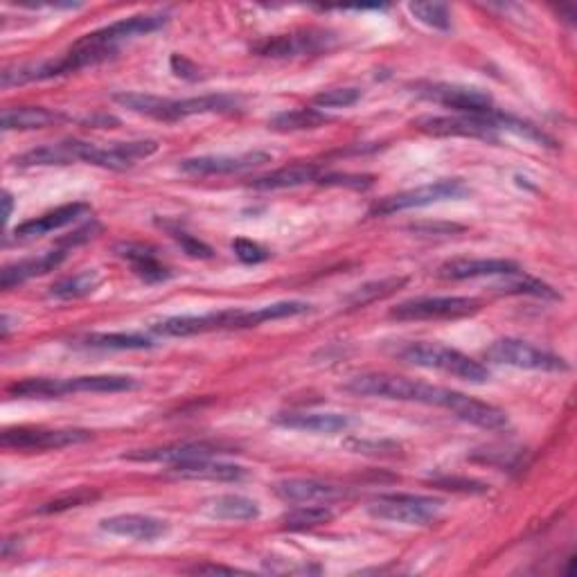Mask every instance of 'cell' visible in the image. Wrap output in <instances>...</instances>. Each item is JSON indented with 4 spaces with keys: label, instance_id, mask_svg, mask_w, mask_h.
Masks as SVG:
<instances>
[{
    "label": "cell",
    "instance_id": "obj_1",
    "mask_svg": "<svg viewBox=\"0 0 577 577\" xmlns=\"http://www.w3.org/2000/svg\"><path fill=\"white\" fill-rule=\"evenodd\" d=\"M312 305L303 300H284V303H273L255 309H221V312H210L201 316H172L165 321H158L152 332L161 336H194L221 330H246V327H257L266 321H280V318L303 316Z\"/></svg>",
    "mask_w": 577,
    "mask_h": 577
},
{
    "label": "cell",
    "instance_id": "obj_2",
    "mask_svg": "<svg viewBox=\"0 0 577 577\" xmlns=\"http://www.w3.org/2000/svg\"><path fill=\"white\" fill-rule=\"evenodd\" d=\"M343 388L348 390V393L361 395V397L397 399V402L438 406V408H447V411H454V406L460 397L458 390L424 384V381H417V379L388 375V372H370V375H359L350 379Z\"/></svg>",
    "mask_w": 577,
    "mask_h": 577
},
{
    "label": "cell",
    "instance_id": "obj_3",
    "mask_svg": "<svg viewBox=\"0 0 577 577\" xmlns=\"http://www.w3.org/2000/svg\"><path fill=\"white\" fill-rule=\"evenodd\" d=\"M399 357L411 366L440 370L445 375L469 381V384H485L490 379V370L483 363L440 343H413L399 352Z\"/></svg>",
    "mask_w": 577,
    "mask_h": 577
},
{
    "label": "cell",
    "instance_id": "obj_4",
    "mask_svg": "<svg viewBox=\"0 0 577 577\" xmlns=\"http://www.w3.org/2000/svg\"><path fill=\"white\" fill-rule=\"evenodd\" d=\"M440 499L420 494H379L368 503V514L381 521L406 523V526H426L436 521L442 512Z\"/></svg>",
    "mask_w": 577,
    "mask_h": 577
},
{
    "label": "cell",
    "instance_id": "obj_5",
    "mask_svg": "<svg viewBox=\"0 0 577 577\" xmlns=\"http://www.w3.org/2000/svg\"><path fill=\"white\" fill-rule=\"evenodd\" d=\"M467 194H472V190H469V185L463 179H442L436 183L422 185V188L406 190V192L393 194V197L381 199L370 208V215L386 217V215H395V212H402V210L433 206V203H440L447 199H463L467 197Z\"/></svg>",
    "mask_w": 577,
    "mask_h": 577
},
{
    "label": "cell",
    "instance_id": "obj_6",
    "mask_svg": "<svg viewBox=\"0 0 577 577\" xmlns=\"http://www.w3.org/2000/svg\"><path fill=\"white\" fill-rule=\"evenodd\" d=\"M485 359L496 366H510L519 370H544V372H562L568 370V363L557 354L535 348L519 339H499L485 350Z\"/></svg>",
    "mask_w": 577,
    "mask_h": 577
},
{
    "label": "cell",
    "instance_id": "obj_7",
    "mask_svg": "<svg viewBox=\"0 0 577 577\" xmlns=\"http://www.w3.org/2000/svg\"><path fill=\"white\" fill-rule=\"evenodd\" d=\"M481 312V300L465 296H442V298H415L390 309L395 321H449V318H465Z\"/></svg>",
    "mask_w": 577,
    "mask_h": 577
},
{
    "label": "cell",
    "instance_id": "obj_8",
    "mask_svg": "<svg viewBox=\"0 0 577 577\" xmlns=\"http://www.w3.org/2000/svg\"><path fill=\"white\" fill-rule=\"evenodd\" d=\"M93 440L91 431L84 429H43V426H16L3 433L5 449L12 451H52Z\"/></svg>",
    "mask_w": 577,
    "mask_h": 577
},
{
    "label": "cell",
    "instance_id": "obj_9",
    "mask_svg": "<svg viewBox=\"0 0 577 577\" xmlns=\"http://www.w3.org/2000/svg\"><path fill=\"white\" fill-rule=\"evenodd\" d=\"M496 109L487 115H426L415 124L424 133L431 136H460V138H481V140H496L499 127L494 122Z\"/></svg>",
    "mask_w": 577,
    "mask_h": 577
},
{
    "label": "cell",
    "instance_id": "obj_10",
    "mask_svg": "<svg viewBox=\"0 0 577 577\" xmlns=\"http://www.w3.org/2000/svg\"><path fill=\"white\" fill-rule=\"evenodd\" d=\"M219 454H230V447H224L221 442L201 440V442H174V445L154 449H138L124 456V460H131V463L179 465V463H192V460L215 458Z\"/></svg>",
    "mask_w": 577,
    "mask_h": 577
},
{
    "label": "cell",
    "instance_id": "obj_11",
    "mask_svg": "<svg viewBox=\"0 0 577 577\" xmlns=\"http://www.w3.org/2000/svg\"><path fill=\"white\" fill-rule=\"evenodd\" d=\"M426 100H433L447 109H454L460 115H487L494 111L492 95L481 91V88H469L458 84H429L420 91Z\"/></svg>",
    "mask_w": 577,
    "mask_h": 577
},
{
    "label": "cell",
    "instance_id": "obj_12",
    "mask_svg": "<svg viewBox=\"0 0 577 577\" xmlns=\"http://www.w3.org/2000/svg\"><path fill=\"white\" fill-rule=\"evenodd\" d=\"M332 37L325 32L309 30V32H294V34H282V37L266 39L257 43L253 48L257 55L273 57V59H287V57H305V55H318L330 48Z\"/></svg>",
    "mask_w": 577,
    "mask_h": 577
},
{
    "label": "cell",
    "instance_id": "obj_13",
    "mask_svg": "<svg viewBox=\"0 0 577 577\" xmlns=\"http://www.w3.org/2000/svg\"><path fill=\"white\" fill-rule=\"evenodd\" d=\"M271 163V154L266 152H246L239 156H197L181 161V172L194 176H215V174H239L255 170Z\"/></svg>",
    "mask_w": 577,
    "mask_h": 577
},
{
    "label": "cell",
    "instance_id": "obj_14",
    "mask_svg": "<svg viewBox=\"0 0 577 577\" xmlns=\"http://www.w3.org/2000/svg\"><path fill=\"white\" fill-rule=\"evenodd\" d=\"M163 25H165V16L161 14L129 16V19H122L118 23L106 25V28L97 30L93 34H86L84 39H79V43H86V46H100V48H118L120 41L140 37V34L156 32V30H161Z\"/></svg>",
    "mask_w": 577,
    "mask_h": 577
},
{
    "label": "cell",
    "instance_id": "obj_15",
    "mask_svg": "<svg viewBox=\"0 0 577 577\" xmlns=\"http://www.w3.org/2000/svg\"><path fill=\"white\" fill-rule=\"evenodd\" d=\"M158 152L156 140H133V142H113L109 147L95 145L88 165L104 167V170L122 172L136 165L142 158H149Z\"/></svg>",
    "mask_w": 577,
    "mask_h": 577
},
{
    "label": "cell",
    "instance_id": "obj_16",
    "mask_svg": "<svg viewBox=\"0 0 577 577\" xmlns=\"http://www.w3.org/2000/svg\"><path fill=\"white\" fill-rule=\"evenodd\" d=\"M100 528L104 532H111V535L152 544V541L163 539L170 532V523L156 517H147V514H118V517L102 519Z\"/></svg>",
    "mask_w": 577,
    "mask_h": 577
},
{
    "label": "cell",
    "instance_id": "obj_17",
    "mask_svg": "<svg viewBox=\"0 0 577 577\" xmlns=\"http://www.w3.org/2000/svg\"><path fill=\"white\" fill-rule=\"evenodd\" d=\"M273 494L287 503H332L345 496L341 487L312 481V478H287L273 485Z\"/></svg>",
    "mask_w": 577,
    "mask_h": 577
},
{
    "label": "cell",
    "instance_id": "obj_18",
    "mask_svg": "<svg viewBox=\"0 0 577 577\" xmlns=\"http://www.w3.org/2000/svg\"><path fill=\"white\" fill-rule=\"evenodd\" d=\"M521 269L512 260H451L438 269L442 280L492 278V275H519Z\"/></svg>",
    "mask_w": 577,
    "mask_h": 577
},
{
    "label": "cell",
    "instance_id": "obj_19",
    "mask_svg": "<svg viewBox=\"0 0 577 577\" xmlns=\"http://www.w3.org/2000/svg\"><path fill=\"white\" fill-rule=\"evenodd\" d=\"M273 422L284 429H294V431H307V433H325V436H334V433H341L345 429H350L352 420L348 415L341 413H278L273 417Z\"/></svg>",
    "mask_w": 577,
    "mask_h": 577
},
{
    "label": "cell",
    "instance_id": "obj_20",
    "mask_svg": "<svg viewBox=\"0 0 577 577\" xmlns=\"http://www.w3.org/2000/svg\"><path fill=\"white\" fill-rule=\"evenodd\" d=\"M64 260H66V248L59 246L55 251L43 253L39 257H28V260L7 264L3 273H0V287L12 289L25 280L37 278V275H46L50 271H55Z\"/></svg>",
    "mask_w": 577,
    "mask_h": 577
},
{
    "label": "cell",
    "instance_id": "obj_21",
    "mask_svg": "<svg viewBox=\"0 0 577 577\" xmlns=\"http://www.w3.org/2000/svg\"><path fill=\"white\" fill-rule=\"evenodd\" d=\"M88 210H91L88 203H68V206L50 210V212H46V215H41L37 219H30V221H25V224L16 226L14 235H16V239H34V237L48 235V233H52V230H59L68 224H73L75 219L86 215Z\"/></svg>",
    "mask_w": 577,
    "mask_h": 577
},
{
    "label": "cell",
    "instance_id": "obj_22",
    "mask_svg": "<svg viewBox=\"0 0 577 577\" xmlns=\"http://www.w3.org/2000/svg\"><path fill=\"white\" fill-rule=\"evenodd\" d=\"M115 253H118L122 260H127L131 264L133 273L142 278L145 282H163L167 278H172V271L158 260V255L152 246L145 244H118L115 246Z\"/></svg>",
    "mask_w": 577,
    "mask_h": 577
},
{
    "label": "cell",
    "instance_id": "obj_23",
    "mask_svg": "<svg viewBox=\"0 0 577 577\" xmlns=\"http://www.w3.org/2000/svg\"><path fill=\"white\" fill-rule=\"evenodd\" d=\"M170 472L179 478H188V481H219V483H237L246 478V469L239 465L215 463L212 458L206 460H192V463L172 465Z\"/></svg>",
    "mask_w": 577,
    "mask_h": 577
},
{
    "label": "cell",
    "instance_id": "obj_24",
    "mask_svg": "<svg viewBox=\"0 0 577 577\" xmlns=\"http://www.w3.org/2000/svg\"><path fill=\"white\" fill-rule=\"evenodd\" d=\"M84 140H64L57 145H43L32 149V152L14 158L16 165L21 167H37V165H70L82 163Z\"/></svg>",
    "mask_w": 577,
    "mask_h": 577
},
{
    "label": "cell",
    "instance_id": "obj_25",
    "mask_svg": "<svg viewBox=\"0 0 577 577\" xmlns=\"http://www.w3.org/2000/svg\"><path fill=\"white\" fill-rule=\"evenodd\" d=\"M321 167L314 163H296L289 167H280L266 176L255 179L251 185L255 190H289V188H300L305 183H316L318 176H321Z\"/></svg>",
    "mask_w": 577,
    "mask_h": 577
},
{
    "label": "cell",
    "instance_id": "obj_26",
    "mask_svg": "<svg viewBox=\"0 0 577 577\" xmlns=\"http://www.w3.org/2000/svg\"><path fill=\"white\" fill-rule=\"evenodd\" d=\"M454 413L458 420H463L467 424H474V426H481V429H490V431H499L508 426V413L501 411V408H496L492 404H485L481 399H474L463 393V397L458 399V404Z\"/></svg>",
    "mask_w": 577,
    "mask_h": 577
},
{
    "label": "cell",
    "instance_id": "obj_27",
    "mask_svg": "<svg viewBox=\"0 0 577 577\" xmlns=\"http://www.w3.org/2000/svg\"><path fill=\"white\" fill-rule=\"evenodd\" d=\"M242 106V97L217 93V95H201V97H188V100H174L172 113L174 122L190 118V115H203V113H233Z\"/></svg>",
    "mask_w": 577,
    "mask_h": 577
},
{
    "label": "cell",
    "instance_id": "obj_28",
    "mask_svg": "<svg viewBox=\"0 0 577 577\" xmlns=\"http://www.w3.org/2000/svg\"><path fill=\"white\" fill-rule=\"evenodd\" d=\"M203 512L224 521H253L262 514L260 503L239 494H221L206 503Z\"/></svg>",
    "mask_w": 577,
    "mask_h": 577
},
{
    "label": "cell",
    "instance_id": "obj_29",
    "mask_svg": "<svg viewBox=\"0 0 577 577\" xmlns=\"http://www.w3.org/2000/svg\"><path fill=\"white\" fill-rule=\"evenodd\" d=\"M59 120H64V115L43 106H19V109H5L0 124L3 131H32L46 129Z\"/></svg>",
    "mask_w": 577,
    "mask_h": 577
},
{
    "label": "cell",
    "instance_id": "obj_30",
    "mask_svg": "<svg viewBox=\"0 0 577 577\" xmlns=\"http://www.w3.org/2000/svg\"><path fill=\"white\" fill-rule=\"evenodd\" d=\"M113 102H118L124 109H129L138 115H147V118H156L163 122H174L172 104L174 100L145 93H118L113 95Z\"/></svg>",
    "mask_w": 577,
    "mask_h": 577
},
{
    "label": "cell",
    "instance_id": "obj_31",
    "mask_svg": "<svg viewBox=\"0 0 577 577\" xmlns=\"http://www.w3.org/2000/svg\"><path fill=\"white\" fill-rule=\"evenodd\" d=\"M138 381L124 375H88L66 379V395L70 393H124L136 390Z\"/></svg>",
    "mask_w": 577,
    "mask_h": 577
},
{
    "label": "cell",
    "instance_id": "obj_32",
    "mask_svg": "<svg viewBox=\"0 0 577 577\" xmlns=\"http://www.w3.org/2000/svg\"><path fill=\"white\" fill-rule=\"evenodd\" d=\"M104 280V275L97 269H86L79 271L75 275H68V278H61L50 287V296H55L59 300H79L91 296L93 291L100 287Z\"/></svg>",
    "mask_w": 577,
    "mask_h": 577
},
{
    "label": "cell",
    "instance_id": "obj_33",
    "mask_svg": "<svg viewBox=\"0 0 577 577\" xmlns=\"http://www.w3.org/2000/svg\"><path fill=\"white\" fill-rule=\"evenodd\" d=\"M77 345L91 350H149L154 348V343L149 336L142 334H127V332H113V334H88L84 339H79Z\"/></svg>",
    "mask_w": 577,
    "mask_h": 577
},
{
    "label": "cell",
    "instance_id": "obj_34",
    "mask_svg": "<svg viewBox=\"0 0 577 577\" xmlns=\"http://www.w3.org/2000/svg\"><path fill=\"white\" fill-rule=\"evenodd\" d=\"M330 118L318 109H291L273 115L269 120V127L273 131L289 133V131H312L318 127H325Z\"/></svg>",
    "mask_w": 577,
    "mask_h": 577
},
{
    "label": "cell",
    "instance_id": "obj_35",
    "mask_svg": "<svg viewBox=\"0 0 577 577\" xmlns=\"http://www.w3.org/2000/svg\"><path fill=\"white\" fill-rule=\"evenodd\" d=\"M7 393L21 399H52L66 395V379H48V377H34L23 379L16 384L7 386Z\"/></svg>",
    "mask_w": 577,
    "mask_h": 577
},
{
    "label": "cell",
    "instance_id": "obj_36",
    "mask_svg": "<svg viewBox=\"0 0 577 577\" xmlns=\"http://www.w3.org/2000/svg\"><path fill=\"white\" fill-rule=\"evenodd\" d=\"M332 519L334 512L327 508V505H303V508H296L284 514L282 528L291 532H303L323 526V523H330Z\"/></svg>",
    "mask_w": 577,
    "mask_h": 577
},
{
    "label": "cell",
    "instance_id": "obj_37",
    "mask_svg": "<svg viewBox=\"0 0 577 577\" xmlns=\"http://www.w3.org/2000/svg\"><path fill=\"white\" fill-rule=\"evenodd\" d=\"M406 278H386L377 282H368L363 287L354 289L352 294L345 298L348 307H366L370 303H377V300H384L388 296H393L399 287H404Z\"/></svg>",
    "mask_w": 577,
    "mask_h": 577
},
{
    "label": "cell",
    "instance_id": "obj_38",
    "mask_svg": "<svg viewBox=\"0 0 577 577\" xmlns=\"http://www.w3.org/2000/svg\"><path fill=\"white\" fill-rule=\"evenodd\" d=\"M100 499V492L91 490V487H75V490L61 492L55 499H50L48 503H43L37 508L39 514H59L66 510L82 508V505H91Z\"/></svg>",
    "mask_w": 577,
    "mask_h": 577
},
{
    "label": "cell",
    "instance_id": "obj_39",
    "mask_svg": "<svg viewBox=\"0 0 577 577\" xmlns=\"http://www.w3.org/2000/svg\"><path fill=\"white\" fill-rule=\"evenodd\" d=\"M343 447L352 454L370 456V458H395L402 454V447L390 440H368V438H348Z\"/></svg>",
    "mask_w": 577,
    "mask_h": 577
},
{
    "label": "cell",
    "instance_id": "obj_40",
    "mask_svg": "<svg viewBox=\"0 0 577 577\" xmlns=\"http://www.w3.org/2000/svg\"><path fill=\"white\" fill-rule=\"evenodd\" d=\"M408 12L433 30H451V14L445 3H413L408 5Z\"/></svg>",
    "mask_w": 577,
    "mask_h": 577
},
{
    "label": "cell",
    "instance_id": "obj_41",
    "mask_svg": "<svg viewBox=\"0 0 577 577\" xmlns=\"http://www.w3.org/2000/svg\"><path fill=\"white\" fill-rule=\"evenodd\" d=\"M361 100L359 88H330L314 97V106L318 109H348Z\"/></svg>",
    "mask_w": 577,
    "mask_h": 577
},
{
    "label": "cell",
    "instance_id": "obj_42",
    "mask_svg": "<svg viewBox=\"0 0 577 577\" xmlns=\"http://www.w3.org/2000/svg\"><path fill=\"white\" fill-rule=\"evenodd\" d=\"M503 294L512 296H537V298H559L557 291L553 287H548L546 282H539L535 278H523L517 282H508L501 287Z\"/></svg>",
    "mask_w": 577,
    "mask_h": 577
},
{
    "label": "cell",
    "instance_id": "obj_43",
    "mask_svg": "<svg viewBox=\"0 0 577 577\" xmlns=\"http://www.w3.org/2000/svg\"><path fill=\"white\" fill-rule=\"evenodd\" d=\"M161 226H165L167 228V233H170L176 242L181 244V248L185 253H188L190 257H197V260H210L212 255V248L208 246V244H203L201 239H197V237H192L190 233H185V230H181V228H174V226H170V224H161Z\"/></svg>",
    "mask_w": 577,
    "mask_h": 577
},
{
    "label": "cell",
    "instance_id": "obj_44",
    "mask_svg": "<svg viewBox=\"0 0 577 577\" xmlns=\"http://www.w3.org/2000/svg\"><path fill=\"white\" fill-rule=\"evenodd\" d=\"M233 251L244 264H260V262H266L271 257V253L266 251L264 246H260L257 242H251V239H244V237L235 239Z\"/></svg>",
    "mask_w": 577,
    "mask_h": 577
},
{
    "label": "cell",
    "instance_id": "obj_45",
    "mask_svg": "<svg viewBox=\"0 0 577 577\" xmlns=\"http://www.w3.org/2000/svg\"><path fill=\"white\" fill-rule=\"evenodd\" d=\"M321 185H336V188H354V190H366L372 185V176H359V174H321L316 179Z\"/></svg>",
    "mask_w": 577,
    "mask_h": 577
},
{
    "label": "cell",
    "instance_id": "obj_46",
    "mask_svg": "<svg viewBox=\"0 0 577 577\" xmlns=\"http://www.w3.org/2000/svg\"><path fill=\"white\" fill-rule=\"evenodd\" d=\"M436 485L445 487V490H454V492H467V494H483L490 490L485 483L478 481H469V478H438Z\"/></svg>",
    "mask_w": 577,
    "mask_h": 577
},
{
    "label": "cell",
    "instance_id": "obj_47",
    "mask_svg": "<svg viewBox=\"0 0 577 577\" xmlns=\"http://www.w3.org/2000/svg\"><path fill=\"white\" fill-rule=\"evenodd\" d=\"M408 230L415 235L422 237H431V235H454V233H463V226L458 224H431V221H424V224H411Z\"/></svg>",
    "mask_w": 577,
    "mask_h": 577
},
{
    "label": "cell",
    "instance_id": "obj_48",
    "mask_svg": "<svg viewBox=\"0 0 577 577\" xmlns=\"http://www.w3.org/2000/svg\"><path fill=\"white\" fill-rule=\"evenodd\" d=\"M170 66H172V73L176 77H181V79H190V82H197V79L201 77L199 68L194 66L192 61L188 57H183V55H172Z\"/></svg>",
    "mask_w": 577,
    "mask_h": 577
},
{
    "label": "cell",
    "instance_id": "obj_49",
    "mask_svg": "<svg viewBox=\"0 0 577 577\" xmlns=\"http://www.w3.org/2000/svg\"><path fill=\"white\" fill-rule=\"evenodd\" d=\"M190 573H197V575H215V573H226V575H233L237 573V568L233 566H221V564H197V566H192L190 568Z\"/></svg>",
    "mask_w": 577,
    "mask_h": 577
},
{
    "label": "cell",
    "instance_id": "obj_50",
    "mask_svg": "<svg viewBox=\"0 0 577 577\" xmlns=\"http://www.w3.org/2000/svg\"><path fill=\"white\" fill-rule=\"evenodd\" d=\"M88 124H93V127H109V124H120L115 118H111V115H97V118H91L88 120Z\"/></svg>",
    "mask_w": 577,
    "mask_h": 577
},
{
    "label": "cell",
    "instance_id": "obj_51",
    "mask_svg": "<svg viewBox=\"0 0 577 577\" xmlns=\"http://www.w3.org/2000/svg\"><path fill=\"white\" fill-rule=\"evenodd\" d=\"M3 203H5L3 219H5V221H10V217H12V210H14V199H12V194H10V192H5V194H3Z\"/></svg>",
    "mask_w": 577,
    "mask_h": 577
},
{
    "label": "cell",
    "instance_id": "obj_52",
    "mask_svg": "<svg viewBox=\"0 0 577 577\" xmlns=\"http://www.w3.org/2000/svg\"><path fill=\"white\" fill-rule=\"evenodd\" d=\"M7 334H10V316L5 314V316H3V339H5Z\"/></svg>",
    "mask_w": 577,
    "mask_h": 577
}]
</instances>
